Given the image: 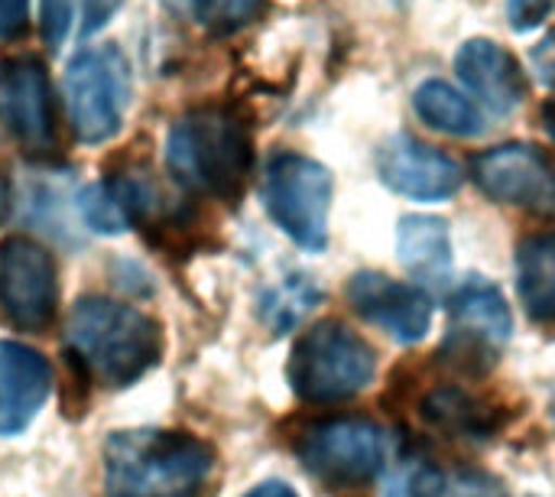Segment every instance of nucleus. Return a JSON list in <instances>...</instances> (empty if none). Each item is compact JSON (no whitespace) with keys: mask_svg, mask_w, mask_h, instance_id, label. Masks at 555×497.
<instances>
[{"mask_svg":"<svg viewBox=\"0 0 555 497\" xmlns=\"http://www.w3.org/2000/svg\"><path fill=\"white\" fill-rule=\"evenodd\" d=\"M65 345L101 387L137 384L163 355L159 326L146 313L104 296H81L72 306Z\"/></svg>","mask_w":555,"mask_h":497,"instance_id":"nucleus-1","label":"nucleus"},{"mask_svg":"<svg viewBox=\"0 0 555 497\" xmlns=\"http://www.w3.org/2000/svg\"><path fill=\"white\" fill-rule=\"evenodd\" d=\"M124 7V0H81V36H94Z\"/></svg>","mask_w":555,"mask_h":497,"instance_id":"nucleus-27","label":"nucleus"},{"mask_svg":"<svg viewBox=\"0 0 555 497\" xmlns=\"http://www.w3.org/2000/svg\"><path fill=\"white\" fill-rule=\"evenodd\" d=\"M3 215H7V182L0 176V221H3Z\"/></svg>","mask_w":555,"mask_h":497,"instance_id":"nucleus-32","label":"nucleus"},{"mask_svg":"<svg viewBox=\"0 0 555 497\" xmlns=\"http://www.w3.org/2000/svg\"><path fill=\"white\" fill-rule=\"evenodd\" d=\"M185 3L198 16V23L221 29V33L244 26L260 7V0H185Z\"/></svg>","mask_w":555,"mask_h":497,"instance_id":"nucleus-22","label":"nucleus"},{"mask_svg":"<svg viewBox=\"0 0 555 497\" xmlns=\"http://www.w3.org/2000/svg\"><path fill=\"white\" fill-rule=\"evenodd\" d=\"M533 68H537L540 81L555 88V29L550 36H543L540 46L533 49Z\"/></svg>","mask_w":555,"mask_h":497,"instance_id":"nucleus-29","label":"nucleus"},{"mask_svg":"<svg viewBox=\"0 0 555 497\" xmlns=\"http://www.w3.org/2000/svg\"><path fill=\"white\" fill-rule=\"evenodd\" d=\"M293 449L302 469L335 495L367 492L387 462L384 430L358 417L319 420L296 436Z\"/></svg>","mask_w":555,"mask_h":497,"instance_id":"nucleus-5","label":"nucleus"},{"mask_svg":"<svg viewBox=\"0 0 555 497\" xmlns=\"http://www.w3.org/2000/svg\"><path fill=\"white\" fill-rule=\"evenodd\" d=\"M413 107H416L420 120H426L439 133H449V137H481L485 133L481 111L446 81L420 85L413 94Z\"/></svg>","mask_w":555,"mask_h":497,"instance_id":"nucleus-19","label":"nucleus"},{"mask_svg":"<svg viewBox=\"0 0 555 497\" xmlns=\"http://www.w3.org/2000/svg\"><path fill=\"white\" fill-rule=\"evenodd\" d=\"M215 466L211 446L176 430H120L104 446L107 497H198Z\"/></svg>","mask_w":555,"mask_h":497,"instance_id":"nucleus-2","label":"nucleus"},{"mask_svg":"<svg viewBox=\"0 0 555 497\" xmlns=\"http://www.w3.org/2000/svg\"><path fill=\"white\" fill-rule=\"evenodd\" d=\"M72 130L81 143H107L130 104V65L117 46L81 49L62 78Z\"/></svg>","mask_w":555,"mask_h":497,"instance_id":"nucleus-6","label":"nucleus"},{"mask_svg":"<svg viewBox=\"0 0 555 497\" xmlns=\"http://www.w3.org/2000/svg\"><path fill=\"white\" fill-rule=\"evenodd\" d=\"M75 3L72 0H42V39L49 49H59L72 29Z\"/></svg>","mask_w":555,"mask_h":497,"instance_id":"nucleus-25","label":"nucleus"},{"mask_svg":"<svg viewBox=\"0 0 555 497\" xmlns=\"http://www.w3.org/2000/svg\"><path fill=\"white\" fill-rule=\"evenodd\" d=\"M442 472L426 462H403V469L393 475L387 497H439L442 492Z\"/></svg>","mask_w":555,"mask_h":497,"instance_id":"nucleus-23","label":"nucleus"},{"mask_svg":"<svg viewBox=\"0 0 555 497\" xmlns=\"http://www.w3.org/2000/svg\"><path fill=\"white\" fill-rule=\"evenodd\" d=\"M55 260L29 238L0 244V316L16 332H46L55 316Z\"/></svg>","mask_w":555,"mask_h":497,"instance_id":"nucleus-9","label":"nucleus"},{"mask_svg":"<svg viewBox=\"0 0 555 497\" xmlns=\"http://www.w3.org/2000/svg\"><path fill=\"white\" fill-rule=\"evenodd\" d=\"M319 303V290L309 280H289L280 290H273L263 303V319L276 329L286 332L293 329L312 306Z\"/></svg>","mask_w":555,"mask_h":497,"instance_id":"nucleus-21","label":"nucleus"},{"mask_svg":"<svg viewBox=\"0 0 555 497\" xmlns=\"http://www.w3.org/2000/svg\"><path fill=\"white\" fill-rule=\"evenodd\" d=\"M348 303L351 309L384 329L387 335H393L397 342H420L426 339L429 326H433V300L423 286L413 283H400L387 273H358L348 283Z\"/></svg>","mask_w":555,"mask_h":497,"instance_id":"nucleus-12","label":"nucleus"},{"mask_svg":"<svg viewBox=\"0 0 555 497\" xmlns=\"http://www.w3.org/2000/svg\"><path fill=\"white\" fill-rule=\"evenodd\" d=\"M555 10V0H507V13L514 29H533L540 26L550 13Z\"/></svg>","mask_w":555,"mask_h":497,"instance_id":"nucleus-26","label":"nucleus"},{"mask_svg":"<svg viewBox=\"0 0 555 497\" xmlns=\"http://www.w3.org/2000/svg\"><path fill=\"white\" fill-rule=\"evenodd\" d=\"M0 114L7 130L16 137V143L26 153L33 156L52 153L55 146L52 94L39 59L16 55L0 65Z\"/></svg>","mask_w":555,"mask_h":497,"instance_id":"nucleus-11","label":"nucleus"},{"mask_svg":"<svg viewBox=\"0 0 555 497\" xmlns=\"http://www.w3.org/2000/svg\"><path fill=\"white\" fill-rule=\"evenodd\" d=\"M449 339L442 345L446 361L465 374H485L494 368L501 348L511 339V309L504 293L488 280H468L449 303Z\"/></svg>","mask_w":555,"mask_h":497,"instance_id":"nucleus-8","label":"nucleus"},{"mask_svg":"<svg viewBox=\"0 0 555 497\" xmlns=\"http://www.w3.org/2000/svg\"><path fill=\"white\" fill-rule=\"evenodd\" d=\"M52 391L49 361L20 342H0V436H20Z\"/></svg>","mask_w":555,"mask_h":497,"instance_id":"nucleus-14","label":"nucleus"},{"mask_svg":"<svg viewBox=\"0 0 555 497\" xmlns=\"http://www.w3.org/2000/svg\"><path fill=\"white\" fill-rule=\"evenodd\" d=\"M517 290L533 322L555 326V234H533L520 244Z\"/></svg>","mask_w":555,"mask_h":497,"instance_id":"nucleus-18","label":"nucleus"},{"mask_svg":"<svg viewBox=\"0 0 555 497\" xmlns=\"http://www.w3.org/2000/svg\"><path fill=\"white\" fill-rule=\"evenodd\" d=\"M247 497H299L289 485H283V482H263V485H257L254 492H247Z\"/></svg>","mask_w":555,"mask_h":497,"instance_id":"nucleus-30","label":"nucleus"},{"mask_svg":"<svg viewBox=\"0 0 555 497\" xmlns=\"http://www.w3.org/2000/svg\"><path fill=\"white\" fill-rule=\"evenodd\" d=\"M472 176L478 189L501 205H514L540 218L555 215V166L540 146H494L472 163Z\"/></svg>","mask_w":555,"mask_h":497,"instance_id":"nucleus-10","label":"nucleus"},{"mask_svg":"<svg viewBox=\"0 0 555 497\" xmlns=\"http://www.w3.org/2000/svg\"><path fill=\"white\" fill-rule=\"evenodd\" d=\"M423 417L449 436L478 439L494 430L491 410H485V404L475 400L472 394H465L462 387H436L423 400Z\"/></svg>","mask_w":555,"mask_h":497,"instance_id":"nucleus-20","label":"nucleus"},{"mask_svg":"<svg viewBox=\"0 0 555 497\" xmlns=\"http://www.w3.org/2000/svg\"><path fill=\"white\" fill-rule=\"evenodd\" d=\"M400 264L416 280H442L452 267L449 225L436 215H406L397 225Z\"/></svg>","mask_w":555,"mask_h":497,"instance_id":"nucleus-17","label":"nucleus"},{"mask_svg":"<svg viewBox=\"0 0 555 497\" xmlns=\"http://www.w3.org/2000/svg\"><path fill=\"white\" fill-rule=\"evenodd\" d=\"M455 72L465 88L498 117L514 114L527 98V78L517 59L491 39H468L455 55Z\"/></svg>","mask_w":555,"mask_h":497,"instance_id":"nucleus-15","label":"nucleus"},{"mask_svg":"<svg viewBox=\"0 0 555 497\" xmlns=\"http://www.w3.org/2000/svg\"><path fill=\"white\" fill-rule=\"evenodd\" d=\"M29 0H0V39H13L26 29Z\"/></svg>","mask_w":555,"mask_h":497,"instance_id":"nucleus-28","label":"nucleus"},{"mask_svg":"<svg viewBox=\"0 0 555 497\" xmlns=\"http://www.w3.org/2000/svg\"><path fill=\"white\" fill-rule=\"evenodd\" d=\"M377 173L387 189L420 199V202H439L459 192L462 169L452 156L439 153L436 146L420 143L410 133L390 137L377 150Z\"/></svg>","mask_w":555,"mask_h":497,"instance_id":"nucleus-13","label":"nucleus"},{"mask_svg":"<svg viewBox=\"0 0 555 497\" xmlns=\"http://www.w3.org/2000/svg\"><path fill=\"white\" fill-rule=\"evenodd\" d=\"M439 497H507L498 479L485 475V472H459V475H446L442 479V492Z\"/></svg>","mask_w":555,"mask_h":497,"instance_id":"nucleus-24","label":"nucleus"},{"mask_svg":"<svg viewBox=\"0 0 555 497\" xmlns=\"http://www.w3.org/2000/svg\"><path fill=\"white\" fill-rule=\"evenodd\" d=\"M546 130H550V137L555 140V101L546 107Z\"/></svg>","mask_w":555,"mask_h":497,"instance_id":"nucleus-31","label":"nucleus"},{"mask_svg":"<svg viewBox=\"0 0 555 497\" xmlns=\"http://www.w3.org/2000/svg\"><path fill=\"white\" fill-rule=\"evenodd\" d=\"M153 186L143 176H111L81 192L78 208L88 228L101 234H124L153 212Z\"/></svg>","mask_w":555,"mask_h":497,"instance_id":"nucleus-16","label":"nucleus"},{"mask_svg":"<svg viewBox=\"0 0 555 497\" xmlns=\"http://www.w3.org/2000/svg\"><path fill=\"white\" fill-rule=\"evenodd\" d=\"M263 202L276 228L306 251H322L328 241L332 173L302 153H276L263 173Z\"/></svg>","mask_w":555,"mask_h":497,"instance_id":"nucleus-7","label":"nucleus"},{"mask_svg":"<svg viewBox=\"0 0 555 497\" xmlns=\"http://www.w3.org/2000/svg\"><path fill=\"white\" fill-rule=\"evenodd\" d=\"M250 163V130L231 107H195L169 130L166 166L189 192L234 202L247 186Z\"/></svg>","mask_w":555,"mask_h":497,"instance_id":"nucleus-3","label":"nucleus"},{"mask_svg":"<svg viewBox=\"0 0 555 497\" xmlns=\"http://www.w3.org/2000/svg\"><path fill=\"white\" fill-rule=\"evenodd\" d=\"M374 348L348 326L328 319L299 335L289 358V384L306 404H338L374 378Z\"/></svg>","mask_w":555,"mask_h":497,"instance_id":"nucleus-4","label":"nucleus"}]
</instances>
